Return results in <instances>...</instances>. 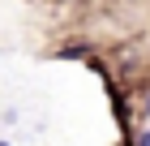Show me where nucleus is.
<instances>
[{"instance_id": "nucleus-3", "label": "nucleus", "mask_w": 150, "mask_h": 146, "mask_svg": "<svg viewBox=\"0 0 150 146\" xmlns=\"http://www.w3.org/2000/svg\"><path fill=\"white\" fill-rule=\"evenodd\" d=\"M0 146H9V142H0Z\"/></svg>"}, {"instance_id": "nucleus-1", "label": "nucleus", "mask_w": 150, "mask_h": 146, "mask_svg": "<svg viewBox=\"0 0 150 146\" xmlns=\"http://www.w3.org/2000/svg\"><path fill=\"white\" fill-rule=\"evenodd\" d=\"M137 146H150V129H142V137H137Z\"/></svg>"}, {"instance_id": "nucleus-2", "label": "nucleus", "mask_w": 150, "mask_h": 146, "mask_svg": "<svg viewBox=\"0 0 150 146\" xmlns=\"http://www.w3.org/2000/svg\"><path fill=\"white\" fill-rule=\"evenodd\" d=\"M146 112H150V99H146Z\"/></svg>"}]
</instances>
